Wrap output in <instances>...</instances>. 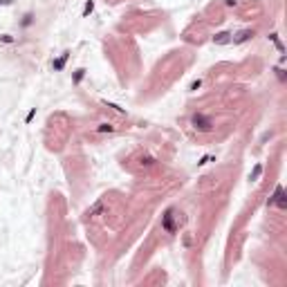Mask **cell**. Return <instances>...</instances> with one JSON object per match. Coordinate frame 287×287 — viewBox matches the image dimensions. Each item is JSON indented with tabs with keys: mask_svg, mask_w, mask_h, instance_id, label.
<instances>
[{
	"mask_svg": "<svg viewBox=\"0 0 287 287\" xmlns=\"http://www.w3.org/2000/svg\"><path fill=\"white\" fill-rule=\"evenodd\" d=\"M193 128L195 130H202V132H209L213 130V121L204 114H193Z\"/></svg>",
	"mask_w": 287,
	"mask_h": 287,
	"instance_id": "6da1fadb",
	"label": "cell"
},
{
	"mask_svg": "<svg viewBox=\"0 0 287 287\" xmlns=\"http://www.w3.org/2000/svg\"><path fill=\"white\" fill-rule=\"evenodd\" d=\"M283 186H276V193H274V197L269 200V204H276L278 209H285V197H283Z\"/></svg>",
	"mask_w": 287,
	"mask_h": 287,
	"instance_id": "7a4b0ae2",
	"label": "cell"
},
{
	"mask_svg": "<svg viewBox=\"0 0 287 287\" xmlns=\"http://www.w3.org/2000/svg\"><path fill=\"white\" fill-rule=\"evenodd\" d=\"M101 211H103V202L99 200V202H97L94 206H92V209H88V211H85V220H92V218H97V215L101 213Z\"/></svg>",
	"mask_w": 287,
	"mask_h": 287,
	"instance_id": "3957f363",
	"label": "cell"
},
{
	"mask_svg": "<svg viewBox=\"0 0 287 287\" xmlns=\"http://www.w3.org/2000/svg\"><path fill=\"white\" fill-rule=\"evenodd\" d=\"M65 61H67V52H65V54H63V56H61V59H59V61H54V63H52V67H54V70H61L63 65H65Z\"/></svg>",
	"mask_w": 287,
	"mask_h": 287,
	"instance_id": "277c9868",
	"label": "cell"
},
{
	"mask_svg": "<svg viewBox=\"0 0 287 287\" xmlns=\"http://www.w3.org/2000/svg\"><path fill=\"white\" fill-rule=\"evenodd\" d=\"M249 36H254V32H249V29H245V32H240L238 34V38H235V43H245Z\"/></svg>",
	"mask_w": 287,
	"mask_h": 287,
	"instance_id": "5b68a950",
	"label": "cell"
},
{
	"mask_svg": "<svg viewBox=\"0 0 287 287\" xmlns=\"http://www.w3.org/2000/svg\"><path fill=\"white\" fill-rule=\"evenodd\" d=\"M114 130V126H110V124H101L97 128V132H112Z\"/></svg>",
	"mask_w": 287,
	"mask_h": 287,
	"instance_id": "8992f818",
	"label": "cell"
},
{
	"mask_svg": "<svg viewBox=\"0 0 287 287\" xmlns=\"http://www.w3.org/2000/svg\"><path fill=\"white\" fill-rule=\"evenodd\" d=\"M213 40H215V43H227V40H229V34H227V32H222V34L215 36Z\"/></svg>",
	"mask_w": 287,
	"mask_h": 287,
	"instance_id": "52a82bcc",
	"label": "cell"
},
{
	"mask_svg": "<svg viewBox=\"0 0 287 287\" xmlns=\"http://www.w3.org/2000/svg\"><path fill=\"white\" fill-rule=\"evenodd\" d=\"M23 25L27 27V25H32V13H27V16H25V20H23Z\"/></svg>",
	"mask_w": 287,
	"mask_h": 287,
	"instance_id": "ba28073f",
	"label": "cell"
},
{
	"mask_svg": "<svg viewBox=\"0 0 287 287\" xmlns=\"http://www.w3.org/2000/svg\"><path fill=\"white\" fill-rule=\"evenodd\" d=\"M200 85H202V81H193V83H191V90H193V92H195V90L200 88Z\"/></svg>",
	"mask_w": 287,
	"mask_h": 287,
	"instance_id": "9c48e42d",
	"label": "cell"
},
{
	"mask_svg": "<svg viewBox=\"0 0 287 287\" xmlns=\"http://www.w3.org/2000/svg\"><path fill=\"white\" fill-rule=\"evenodd\" d=\"M92 11V2H88V5H85V9H83V13H90Z\"/></svg>",
	"mask_w": 287,
	"mask_h": 287,
	"instance_id": "30bf717a",
	"label": "cell"
}]
</instances>
